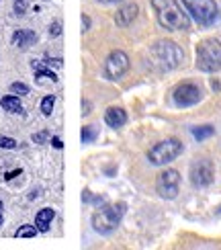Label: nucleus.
<instances>
[{"label": "nucleus", "mask_w": 221, "mask_h": 250, "mask_svg": "<svg viewBox=\"0 0 221 250\" xmlns=\"http://www.w3.org/2000/svg\"><path fill=\"white\" fill-rule=\"evenodd\" d=\"M178 187H181V174L174 168L160 172V176H158V181H156V191L160 197H164V199H174L178 195Z\"/></svg>", "instance_id": "7"}, {"label": "nucleus", "mask_w": 221, "mask_h": 250, "mask_svg": "<svg viewBox=\"0 0 221 250\" xmlns=\"http://www.w3.org/2000/svg\"><path fill=\"white\" fill-rule=\"evenodd\" d=\"M10 92L13 95H29V86L23 84V82H13L10 84Z\"/></svg>", "instance_id": "21"}, {"label": "nucleus", "mask_w": 221, "mask_h": 250, "mask_svg": "<svg viewBox=\"0 0 221 250\" xmlns=\"http://www.w3.org/2000/svg\"><path fill=\"white\" fill-rule=\"evenodd\" d=\"M15 236L17 238H33V236H37V228H33V226H20L19 230L15 232Z\"/></svg>", "instance_id": "20"}, {"label": "nucleus", "mask_w": 221, "mask_h": 250, "mask_svg": "<svg viewBox=\"0 0 221 250\" xmlns=\"http://www.w3.org/2000/svg\"><path fill=\"white\" fill-rule=\"evenodd\" d=\"M213 127L211 125H201V127H193V135H195V140H199V142H203V140H207V138H211L213 135Z\"/></svg>", "instance_id": "18"}, {"label": "nucleus", "mask_w": 221, "mask_h": 250, "mask_svg": "<svg viewBox=\"0 0 221 250\" xmlns=\"http://www.w3.org/2000/svg\"><path fill=\"white\" fill-rule=\"evenodd\" d=\"M213 176H215V168H213V162L207 160V158H201L197 160L193 166H191V183L195 187H207L213 183Z\"/></svg>", "instance_id": "9"}, {"label": "nucleus", "mask_w": 221, "mask_h": 250, "mask_svg": "<svg viewBox=\"0 0 221 250\" xmlns=\"http://www.w3.org/2000/svg\"><path fill=\"white\" fill-rule=\"evenodd\" d=\"M54 217H56V211L51 209V207H45V209H41L35 217V228H37V232H47L49 230V226L51 222H54Z\"/></svg>", "instance_id": "13"}, {"label": "nucleus", "mask_w": 221, "mask_h": 250, "mask_svg": "<svg viewBox=\"0 0 221 250\" xmlns=\"http://www.w3.org/2000/svg\"><path fill=\"white\" fill-rule=\"evenodd\" d=\"M152 58L156 60V64L164 70H174L182 64L184 51L181 45H176L170 39H160L152 45Z\"/></svg>", "instance_id": "2"}, {"label": "nucleus", "mask_w": 221, "mask_h": 250, "mask_svg": "<svg viewBox=\"0 0 221 250\" xmlns=\"http://www.w3.org/2000/svg\"><path fill=\"white\" fill-rule=\"evenodd\" d=\"M138 13H140V6L135 4V2H127L125 6H121V8L117 10V15H115V21H117L119 27H127V25H131L133 21H135Z\"/></svg>", "instance_id": "11"}, {"label": "nucleus", "mask_w": 221, "mask_h": 250, "mask_svg": "<svg viewBox=\"0 0 221 250\" xmlns=\"http://www.w3.org/2000/svg\"><path fill=\"white\" fill-rule=\"evenodd\" d=\"M197 68L203 72H217L221 68V41L205 39L197 47Z\"/></svg>", "instance_id": "4"}, {"label": "nucleus", "mask_w": 221, "mask_h": 250, "mask_svg": "<svg viewBox=\"0 0 221 250\" xmlns=\"http://www.w3.org/2000/svg\"><path fill=\"white\" fill-rule=\"evenodd\" d=\"M47 138H49V133H47V131H39V133L33 135V142H35V144H43Z\"/></svg>", "instance_id": "24"}, {"label": "nucleus", "mask_w": 221, "mask_h": 250, "mask_svg": "<svg viewBox=\"0 0 221 250\" xmlns=\"http://www.w3.org/2000/svg\"><path fill=\"white\" fill-rule=\"evenodd\" d=\"M182 4L186 6V10L191 13V17L199 25L209 27L215 23V19H217L215 0H182Z\"/></svg>", "instance_id": "6"}, {"label": "nucleus", "mask_w": 221, "mask_h": 250, "mask_svg": "<svg viewBox=\"0 0 221 250\" xmlns=\"http://www.w3.org/2000/svg\"><path fill=\"white\" fill-rule=\"evenodd\" d=\"M201 88L191 82H184V84H178L174 88V103L178 107H193L201 101Z\"/></svg>", "instance_id": "10"}, {"label": "nucleus", "mask_w": 221, "mask_h": 250, "mask_svg": "<svg viewBox=\"0 0 221 250\" xmlns=\"http://www.w3.org/2000/svg\"><path fill=\"white\" fill-rule=\"evenodd\" d=\"M99 2H104V4H111V2H119V0H99Z\"/></svg>", "instance_id": "31"}, {"label": "nucleus", "mask_w": 221, "mask_h": 250, "mask_svg": "<svg viewBox=\"0 0 221 250\" xmlns=\"http://www.w3.org/2000/svg\"><path fill=\"white\" fill-rule=\"evenodd\" d=\"M0 105H2V109L8 111V113H23V105H20L19 97H15V95L4 97L2 101H0Z\"/></svg>", "instance_id": "15"}, {"label": "nucleus", "mask_w": 221, "mask_h": 250, "mask_svg": "<svg viewBox=\"0 0 221 250\" xmlns=\"http://www.w3.org/2000/svg\"><path fill=\"white\" fill-rule=\"evenodd\" d=\"M181 154H182V142L176 140V138H170V140L156 144L154 148L147 152V160H150L154 166H164L168 162L176 160Z\"/></svg>", "instance_id": "5"}, {"label": "nucleus", "mask_w": 221, "mask_h": 250, "mask_svg": "<svg viewBox=\"0 0 221 250\" xmlns=\"http://www.w3.org/2000/svg\"><path fill=\"white\" fill-rule=\"evenodd\" d=\"M82 25H84L82 31H88L90 29V17L88 15H82Z\"/></svg>", "instance_id": "26"}, {"label": "nucleus", "mask_w": 221, "mask_h": 250, "mask_svg": "<svg viewBox=\"0 0 221 250\" xmlns=\"http://www.w3.org/2000/svg\"><path fill=\"white\" fill-rule=\"evenodd\" d=\"M2 209H4V205H2V201H0V226H2Z\"/></svg>", "instance_id": "30"}, {"label": "nucleus", "mask_w": 221, "mask_h": 250, "mask_svg": "<svg viewBox=\"0 0 221 250\" xmlns=\"http://www.w3.org/2000/svg\"><path fill=\"white\" fill-rule=\"evenodd\" d=\"M82 109H84V111H82V115H90V103H88V101H84V103H82Z\"/></svg>", "instance_id": "27"}, {"label": "nucleus", "mask_w": 221, "mask_h": 250, "mask_svg": "<svg viewBox=\"0 0 221 250\" xmlns=\"http://www.w3.org/2000/svg\"><path fill=\"white\" fill-rule=\"evenodd\" d=\"M51 146H54L56 150H60L61 146H64V144H61V140H60V138H54V140H51Z\"/></svg>", "instance_id": "28"}, {"label": "nucleus", "mask_w": 221, "mask_h": 250, "mask_svg": "<svg viewBox=\"0 0 221 250\" xmlns=\"http://www.w3.org/2000/svg\"><path fill=\"white\" fill-rule=\"evenodd\" d=\"M27 0H15V13L19 15V17H23L25 13H27Z\"/></svg>", "instance_id": "23"}, {"label": "nucleus", "mask_w": 221, "mask_h": 250, "mask_svg": "<svg viewBox=\"0 0 221 250\" xmlns=\"http://www.w3.org/2000/svg\"><path fill=\"white\" fill-rule=\"evenodd\" d=\"M61 33V25L60 23H51V27H49V35L51 37H58Z\"/></svg>", "instance_id": "25"}, {"label": "nucleus", "mask_w": 221, "mask_h": 250, "mask_svg": "<svg viewBox=\"0 0 221 250\" xmlns=\"http://www.w3.org/2000/svg\"><path fill=\"white\" fill-rule=\"evenodd\" d=\"M37 41V35L33 31H17L13 35V45L17 47H31Z\"/></svg>", "instance_id": "14"}, {"label": "nucleus", "mask_w": 221, "mask_h": 250, "mask_svg": "<svg viewBox=\"0 0 221 250\" xmlns=\"http://www.w3.org/2000/svg\"><path fill=\"white\" fill-rule=\"evenodd\" d=\"M54 103H56V97L54 95H47L43 101H41V113H43L45 117L51 115V111H54Z\"/></svg>", "instance_id": "19"}, {"label": "nucleus", "mask_w": 221, "mask_h": 250, "mask_svg": "<svg viewBox=\"0 0 221 250\" xmlns=\"http://www.w3.org/2000/svg\"><path fill=\"white\" fill-rule=\"evenodd\" d=\"M125 215V203H113V205H104L92 215V228L99 234L107 236L117 228Z\"/></svg>", "instance_id": "3"}, {"label": "nucleus", "mask_w": 221, "mask_h": 250, "mask_svg": "<svg viewBox=\"0 0 221 250\" xmlns=\"http://www.w3.org/2000/svg\"><path fill=\"white\" fill-rule=\"evenodd\" d=\"M33 66H35V76H37V80H41V78H49L51 82H58V76H56V72H51V70H47L45 66H39V62H33Z\"/></svg>", "instance_id": "17"}, {"label": "nucleus", "mask_w": 221, "mask_h": 250, "mask_svg": "<svg viewBox=\"0 0 221 250\" xmlns=\"http://www.w3.org/2000/svg\"><path fill=\"white\" fill-rule=\"evenodd\" d=\"M80 135H82V144H90L99 138V127L97 125H84Z\"/></svg>", "instance_id": "16"}, {"label": "nucleus", "mask_w": 221, "mask_h": 250, "mask_svg": "<svg viewBox=\"0 0 221 250\" xmlns=\"http://www.w3.org/2000/svg\"><path fill=\"white\" fill-rule=\"evenodd\" d=\"M17 174H20V170H15V172H6V176H4V179H6V181H10V179H15Z\"/></svg>", "instance_id": "29"}, {"label": "nucleus", "mask_w": 221, "mask_h": 250, "mask_svg": "<svg viewBox=\"0 0 221 250\" xmlns=\"http://www.w3.org/2000/svg\"><path fill=\"white\" fill-rule=\"evenodd\" d=\"M129 70V58L125 51L117 49L111 51V56L104 62V74H107L109 80H119L125 76V72Z\"/></svg>", "instance_id": "8"}, {"label": "nucleus", "mask_w": 221, "mask_h": 250, "mask_svg": "<svg viewBox=\"0 0 221 250\" xmlns=\"http://www.w3.org/2000/svg\"><path fill=\"white\" fill-rule=\"evenodd\" d=\"M0 148H2V150H15L17 142L13 138H6V135H0Z\"/></svg>", "instance_id": "22"}, {"label": "nucleus", "mask_w": 221, "mask_h": 250, "mask_svg": "<svg viewBox=\"0 0 221 250\" xmlns=\"http://www.w3.org/2000/svg\"><path fill=\"white\" fill-rule=\"evenodd\" d=\"M104 123L109 125V127H123L125 123H127V113H125V109L121 107H111L107 109V113H104Z\"/></svg>", "instance_id": "12"}, {"label": "nucleus", "mask_w": 221, "mask_h": 250, "mask_svg": "<svg viewBox=\"0 0 221 250\" xmlns=\"http://www.w3.org/2000/svg\"><path fill=\"white\" fill-rule=\"evenodd\" d=\"M150 2L156 10L158 23H160L164 29L186 31L191 27V19H188V15L181 8V4H178L176 0H150Z\"/></svg>", "instance_id": "1"}]
</instances>
